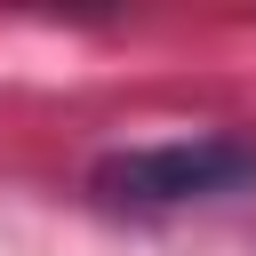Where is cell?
<instances>
[{"instance_id": "1", "label": "cell", "mask_w": 256, "mask_h": 256, "mask_svg": "<svg viewBox=\"0 0 256 256\" xmlns=\"http://www.w3.org/2000/svg\"><path fill=\"white\" fill-rule=\"evenodd\" d=\"M88 184L112 208H192V200H232L256 184V144L248 136H176V144H128L88 168Z\"/></svg>"}]
</instances>
